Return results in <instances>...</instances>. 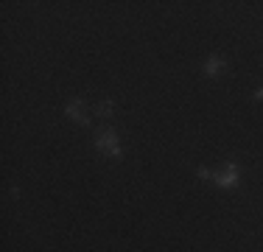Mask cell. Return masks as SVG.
<instances>
[{
    "label": "cell",
    "mask_w": 263,
    "mask_h": 252,
    "mask_svg": "<svg viewBox=\"0 0 263 252\" xmlns=\"http://www.w3.org/2000/svg\"><path fill=\"white\" fill-rule=\"evenodd\" d=\"M96 149L101 151V154L106 157H121L123 151H121V143H118V135L112 129H101L96 135Z\"/></svg>",
    "instance_id": "obj_1"
},
{
    "label": "cell",
    "mask_w": 263,
    "mask_h": 252,
    "mask_svg": "<svg viewBox=\"0 0 263 252\" xmlns=\"http://www.w3.org/2000/svg\"><path fill=\"white\" fill-rule=\"evenodd\" d=\"M213 182H216L218 188H235L238 182H241V168H238L235 163H224V166L213 174Z\"/></svg>",
    "instance_id": "obj_2"
},
{
    "label": "cell",
    "mask_w": 263,
    "mask_h": 252,
    "mask_svg": "<svg viewBox=\"0 0 263 252\" xmlns=\"http://www.w3.org/2000/svg\"><path fill=\"white\" fill-rule=\"evenodd\" d=\"M65 115L70 118L73 123H81V126L90 123V118H87V106H84V98H73L70 104L65 106Z\"/></svg>",
    "instance_id": "obj_3"
},
{
    "label": "cell",
    "mask_w": 263,
    "mask_h": 252,
    "mask_svg": "<svg viewBox=\"0 0 263 252\" xmlns=\"http://www.w3.org/2000/svg\"><path fill=\"white\" fill-rule=\"evenodd\" d=\"M224 70H227V62H224L221 56H210V59L204 62V76H210V79L224 76Z\"/></svg>",
    "instance_id": "obj_4"
},
{
    "label": "cell",
    "mask_w": 263,
    "mask_h": 252,
    "mask_svg": "<svg viewBox=\"0 0 263 252\" xmlns=\"http://www.w3.org/2000/svg\"><path fill=\"white\" fill-rule=\"evenodd\" d=\"M96 115L98 118H109L112 115V101H101V104L96 106Z\"/></svg>",
    "instance_id": "obj_5"
},
{
    "label": "cell",
    "mask_w": 263,
    "mask_h": 252,
    "mask_svg": "<svg viewBox=\"0 0 263 252\" xmlns=\"http://www.w3.org/2000/svg\"><path fill=\"white\" fill-rule=\"evenodd\" d=\"M199 179H213V171H210V168H199Z\"/></svg>",
    "instance_id": "obj_6"
}]
</instances>
